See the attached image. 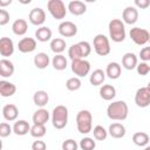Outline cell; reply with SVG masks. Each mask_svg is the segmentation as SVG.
<instances>
[{"instance_id":"obj_1","label":"cell","mask_w":150,"mask_h":150,"mask_svg":"<svg viewBox=\"0 0 150 150\" xmlns=\"http://www.w3.org/2000/svg\"><path fill=\"white\" fill-rule=\"evenodd\" d=\"M129 108L124 101H115L107 108V115L112 121H124L128 117Z\"/></svg>"},{"instance_id":"obj_2","label":"cell","mask_w":150,"mask_h":150,"mask_svg":"<svg viewBox=\"0 0 150 150\" xmlns=\"http://www.w3.org/2000/svg\"><path fill=\"white\" fill-rule=\"evenodd\" d=\"M91 53V46L88 41H80L77 43H74L68 49V56L71 61L84 59Z\"/></svg>"},{"instance_id":"obj_3","label":"cell","mask_w":150,"mask_h":150,"mask_svg":"<svg viewBox=\"0 0 150 150\" xmlns=\"http://www.w3.org/2000/svg\"><path fill=\"white\" fill-rule=\"evenodd\" d=\"M76 127L79 132L89 134L93 131V116L89 110H80L76 115Z\"/></svg>"},{"instance_id":"obj_4","label":"cell","mask_w":150,"mask_h":150,"mask_svg":"<svg viewBox=\"0 0 150 150\" xmlns=\"http://www.w3.org/2000/svg\"><path fill=\"white\" fill-rule=\"evenodd\" d=\"M109 29V36L114 42H122L125 39V27L122 20L120 19H112L109 22L108 26Z\"/></svg>"},{"instance_id":"obj_5","label":"cell","mask_w":150,"mask_h":150,"mask_svg":"<svg viewBox=\"0 0 150 150\" xmlns=\"http://www.w3.org/2000/svg\"><path fill=\"white\" fill-rule=\"evenodd\" d=\"M52 123L56 129H63L68 123V109L66 105L59 104L53 109Z\"/></svg>"},{"instance_id":"obj_6","label":"cell","mask_w":150,"mask_h":150,"mask_svg":"<svg viewBox=\"0 0 150 150\" xmlns=\"http://www.w3.org/2000/svg\"><path fill=\"white\" fill-rule=\"evenodd\" d=\"M47 8H48V12L50 13V15L56 20L64 19V16L67 14L66 5L62 0H49L47 2Z\"/></svg>"},{"instance_id":"obj_7","label":"cell","mask_w":150,"mask_h":150,"mask_svg":"<svg viewBox=\"0 0 150 150\" xmlns=\"http://www.w3.org/2000/svg\"><path fill=\"white\" fill-rule=\"evenodd\" d=\"M93 46L96 54L100 56H107L110 53L109 39L104 34H97L93 40Z\"/></svg>"},{"instance_id":"obj_8","label":"cell","mask_w":150,"mask_h":150,"mask_svg":"<svg viewBox=\"0 0 150 150\" xmlns=\"http://www.w3.org/2000/svg\"><path fill=\"white\" fill-rule=\"evenodd\" d=\"M71 71L77 77H84L90 71V63L84 59H79L71 61Z\"/></svg>"},{"instance_id":"obj_9","label":"cell","mask_w":150,"mask_h":150,"mask_svg":"<svg viewBox=\"0 0 150 150\" xmlns=\"http://www.w3.org/2000/svg\"><path fill=\"white\" fill-rule=\"evenodd\" d=\"M130 38L131 40L138 45V46H143L145 45L146 42H149V35H150V32H148L146 29L144 28H141V27H134L130 29Z\"/></svg>"},{"instance_id":"obj_10","label":"cell","mask_w":150,"mask_h":150,"mask_svg":"<svg viewBox=\"0 0 150 150\" xmlns=\"http://www.w3.org/2000/svg\"><path fill=\"white\" fill-rule=\"evenodd\" d=\"M135 103L139 108H146L150 104V90L146 87L137 89L135 94Z\"/></svg>"},{"instance_id":"obj_11","label":"cell","mask_w":150,"mask_h":150,"mask_svg":"<svg viewBox=\"0 0 150 150\" xmlns=\"http://www.w3.org/2000/svg\"><path fill=\"white\" fill-rule=\"evenodd\" d=\"M28 20L32 25L34 26H41L45 23L46 21V12L45 9H42L41 7H35L29 12L28 15Z\"/></svg>"},{"instance_id":"obj_12","label":"cell","mask_w":150,"mask_h":150,"mask_svg":"<svg viewBox=\"0 0 150 150\" xmlns=\"http://www.w3.org/2000/svg\"><path fill=\"white\" fill-rule=\"evenodd\" d=\"M59 33L64 38H71L77 33V26L71 21H62L59 25Z\"/></svg>"},{"instance_id":"obj_13","label":"cell","mask_w":150,"mask_h":150,"mask_svg":"<svg viewBox=\"0 0 150 150\" xmlns=\"http://www.w3.org/2000/svg\"><path fill=\"white\" fill-rule=\"evenodd\" d=\"M122 19L128 25H134L138 20V11L135 6H128L123 9Z\"/></svg>"},{"instance_id":"obj_14","label":"cell","mask_w":150,"mask_h":150,"mask_svg":"<svg viewBox=\"0 0 150 150\" xmlns=\"http://www.w3.org/2000/svg\"><path fill=\"white\" fill-rule=\"evenodd\" d=\"M14 53V43L12 41V39L9 38H1L0 39V54L1 56L7 57V56H11L12 54Z\"/></svg>"},{"instance_id":"obj_15","label":"cell","mask_w":150,"mask_h":150,"mask_svg":"<svg viewBox=\"0 0 150 150\" xmlns=\"http://www.w3.org/2000/svg\"><path fill=\"white\" fill-rule=\"evenodd\" d=\"M18 48L21 53H32L36 48V41L33 38H23L19 41Z\"/></svg>"},{"instance_id":"obj_16","label":"cell","mask_w":150,"mask_h":150,"mask_svg":"<svg viewBox=\"0 0 150 150\" xmlns=\"http://www.w3.org/2000/svg\"><path fill=\"white\" fill-rule=\"evenodd\" d=\"M67 9H68L73 15L79 16V15H82V14L86 13L87 6H86L84 2H82V1H80V0H73V1H70V2L68 4Z\"/></svg>"},{"instance_id":"obj_17","label":"cell","mask_w":150,"mask_h":150,"mask_svg":"<svg viewBox=\"0 0 150 150\" xmlns=\"http://www.w3.org/2000/svg\"><path fill=\"white\" fill-rule=\"evenodd\" d=\"M18 115H19V110H18L15 104L9 103V104L4 105V108H2V116H4V118L6 121L13 122V121H15L18 118Z\"/></svg>"},{"instance_id":"obj_18","label":"cell","mask_w":150,"mask_h":150,"mask_svg":"<svg viewBox=\"0 0 150 150\" xmlns=\"http://www.w3.org/2000/svg\"><path fill=\"white\" fill-rule=\"evenodd\" d=\"M137 64H138V60L134 53H125L123 55V57H122L123 68H125L127 70H132L137 67Z\"/></svg>"},{"instance_id":"obj_19","label":"cell","mask_w":150,"mask_h":150,"mask_svg":"<svg viewBox=\"0 0 150 150\" xmlns=\"http://www.w3.org/2000/svg\"><path fill=\"white\" fill-rule=\"evenodd\" d=\"M14 74V64L7 59L0 60V75L2 77H11Z\"/></svg>"},{"instance_id":"obj_20","label":"cell","mask_w":150,"mask_h":150,"mask_svg":"<svg viewBox=\"0 0 150 150\" xmlns=\"http://www.w3.org/2000/svg\"><path fill=\"white\" fill-rule=\"evenodd\" d=\"M34 124H42L45 125L48 120H49V111L45 108H40L38 109L34 114H33V117H32Z\"/></svg>"},{"instance_id":"obj_21","label":"cell","mask_w":150,"mask_h":150,"mask_svg":"<svg viewBox=\"0 0 150 150\" xmlns=\"http://www.w3.org/2000/svg\"><path fill=\"white\" fill-rule=\"evenodd\" d=\"M30 128H32V127L29 125V123H28L27 121H25V120H19V121H16V122L14 123V125H13V132H14L15 135H18V136H23V135L30 132Z\"/></svg>"},{"instance_id":"obj_22","label":"cell","mask_w":150,"mask_h":150,"mask_svg":"<svg viewBox=\"0 0 150 150\" xmlns=\"http://www.w3.org/2000/svg\"><path fill=\"white\" fill-rule=\"evenodd\" d=\"M108 132L112 138H122L125 135V127L122 123L115 122V123H111L109 125Z\"/></svg>"},{"instance_id":"obj_23","label":"cell","mask_w":150,"mask_h":150,"mask_svg":"<svg viewBox=\"0 0 150 150\" xmlns=\"http://www.w3.org/2000/svg\"><path fill=\"white\" fill-rule=\"evenodd\" d=\"M16 91V87L14 83L9 82V81H0V95L2 97H9L12 95H14Z\"/></svg>"},{"instance_id":"obj_24","label":"cell","mask_w":150,"mask_h":150,"mask_svg":"<svg viewBox=\"0 0 150 150\" xmlns=\"http://www.w3.org/2000/svg\"><path fill=\"white\" fill-rule=\"evenodd\" d=\"M121 73H122V68H121V64L117 63V62H110L108 66H107V69H105V75L111 79V80H117L120 76H121Z\"/></svg>"},{"instance_id":"obj_25","label":"cell","mask_w":150,"mask_h":150,"mask_svg":"<svg viewBox=\"0 0 150 150\" xmlns=\"http://www.w3.org/2000/svg\"><path fill=\"white\" fill-rule=\"evenodd\" d=\"M48 101H49V95L45 90H38L33 95V102H34V104L38 105V107H40V108H43L48 103Z\"/></svg>"},{"instance_id":"obj_26","label":"cell","mask_w":150,"mask_h":150,"mask_svg":"<svg viewBox=\"0 0 150 150\" xmlns=\"http://www.w3.org/2000/svg\"><path fill=\"white\" fill-rule=\"evenodd\" d=\"M27 29H28V25H27V21L23 20V19H18L13 22L12 25V30L15 35H25L27 33Z\"/></svg>"},{"instance_id":"obj_27","label":"cell","mask_w":150,"mask_h":150,"mask_svg":"<svg viewBox=\"0 0 150 150\" xmlns=\"http://www.w3.org/2000/svg\"><path fill=\"white\" fill-rule=\"evenodd\" d=\"M35 38L40 42H47L52 39V29L49 27H46V26L39 27L35 30Z\"/></svg>"},{"instance_id":"obj_28","label":"cell","mask_w":150,"mask_h":150,"mask_svg":"<svg viewBox=\"0 0 150 150\" xmlns=\"http://www.w3.org/2000/svg\"><path fill=\"white\" fill-rule=\"evenodd\" d=\"M100 96L105 101H111L116 96V89L111 84H103L100 88Z\"/></svg>"},{"instance_id":"obj_29","label":"cell","mask_w":150,"mask_h":150,"mask_svg":"<svg viewBox=\"0 0 150 150\" xmlns=\"http://www.w3.org/2000/svg\"><path fill=\"white\" fill-rule=\"evenodd\" d=\"M50 60H49V56L48 54L46 53H38L35 56H34V66L38 68V69H45L48 67Z\"/></svg>"},{"instance_id":"obj_30","label":"cell","mask_w":150,"mask_h":150,"mask_svg":"<svg viewBox=\"0 0 150 150\" xmlns=\"http://www.w3.org/2000/svg\"><path fill=\"white\" fill-rule=\"evenodd\" d=\"M149 141H150V137L144 131H137V132H135L132 135V142L137 146H146Z\"/></svg>"},{"instance_id":"obj_31","label":"cell","mask_w":150,"mask_h":150,"mask_svg":"<svg viewBox=\"0 0 150 150\" xmlns=\"http://www.w3.org/2000/svg\"><path fill=\"white\" fill-rule=\"evenodd\" d=\"M104 80H105V73H104L102 69H95V70L91 73L90 77H89L90 83H91L93 86H95V87L101 86V84L104 82Z\"/></svg>"},{"instance_id":"obj_32","label":"cell","mask_w":150,"mask_h":150,"mask_svg":"<svg viewBox=\"0 0 150 150\" xmlns=\"http://www.w3.org/2000/svg\"><path fill=\"white\" fill-rule=\"evenodd\" d=\"M50 49L53 53L56 54H61L64 49H66V41L61 38H55L50 41Z\"/></svg>"},{"instance_id":"obj_33","label":"cell","mask_w":150,"mask_h":150,"mask_svg":"<svg viewBox=\"0 0 150 150\" xmlns=\"http://www.w3.org/2000/svg\"><path fill=\"white\" fill-rule=\"evenodd\" d=\"M52 64H53L54 69H56V70H63V69L67 68V59L62 54H56L53 57V60H52Z\"/></svg>"},{"instance_id":"obj_34","label":"cell","mask_w":150,"mask_h":150,"mask_svg":"<svg viewBox=\"0 0 150 150\" xmlns=\"http://www.w3.org/2000/svg\"><path fill=\"white\" fill-rule=\"evenodd\" d=\"M81 80L80 77L77 76H74V77H69L66 82V88L70 91H75V90H79L81 88Z\"/></svg>"},{"instance_id":"obj_35","label":"cell","mask_w":150,"mask_h":150,"mask_svg":"<svg viewBox=\"0 0 150 150\" xmlns=\"http://www.w3.org/2000/svg\"><path fill=\"white\" fill-rule=\"evenodd\" d=\"M46 127L42 124H33L30 128V135L35 138H41L46 135Z\"/></svg>"},{"instance_id":"obj_36","label":"cell","mask_w":150,"mask_h":150,"mask_svg":"<svg viewBox=\"0 0 150 150\" xmlns=\"http://www.w3.org/2000/svg\"><path fill=\"white\" fill-rule=\"evenodd\" d=\"M79 146L82 150H94L96 148V143L91 137H84L80 141Z\"/></svg>"},{"instance_id":"obj_37","label":"cell","mask_w":150,"mask_h":150,"mask_svg":"<svg viewBox=\"0 0 150 150\" xmlns=\"http://www.w3.org/2000/svg\"><path fill=\"white\" fill-rule=\"evenodd\" d=\"M93 134H94V138L97 141H104L108 136V131L102 125H96L93 129Z\"/></svg>"},{"instance_id":"obj_38","label":"cell","mask_w":150,"mask_h":150,"mask_svg":"<svg viewBox=\"0 0 150 150\" xmlns=\"http://www.w3.org/2000/svg\"><path fill=\"white\" fill-rule=\"evenodd\" d=\"M136 70L138 73V75H142V76H145L150 73V64L148 62H141L137 64L136 67Z\"/></svg>"},{"instance_id":"obj_39","label":"cell","mask_w":150,"mask_h":150,"mask_svg":"<svg viewBox=\"0 0 150 150\" xmlns=\"http://www.w3.org/2000/svg\"><path fill=\"white\" fill-rule=\"evenodd\" d=\"M12 131H13V128H12L8 123L2 122V123L0 124V136H1L2 138L9 136V135L12 134Z\"/></svg>"},{"instance_id":"obj_40","label":"cell","mask_w":150,"mask_h":150,"mask_svg":"<svg viewBox=\"0 0 150 150\" xmlns=\"http://www.w3.org/2000/svg\"><path fill=\"white\" fill-rule=\"evenodd\" d=\"M77 148H79V144L71 138L66 139L62 143V150H77Z\"/></svg>"},{"instance_id":"obj_41","label":"cell","mask_w":150,"mask_h":150,"mask_svg":"<svg viewBox=\"0 0 150 150\" xmlns=\"http://www.w3.org/2000/svg\"><path fill=\"white\" fill-rule=\"evenodd\" d=\"M139 57L143 60V62L150 61V46L149 47H143L139 52Z\"/></svg>"},{"instance_id":"obj_42","label":"cell","mask_w":150,"mask_h":150,"mask_svg":"<svg viewBox=\"0 0 150 150\" xmlns=\"http://www.w3.org/2000/svg\"><path fill=\"white\" fill-rule=\"evenodd\" d=\"M9 21V13L6 9H0V26H5Z\"/></svg>"},{"instance_id":"obj_43","label":"cell","mask_w":150,"mask_h":150,"mask_svg":"<svg viewBox=\"0 0 150 150\" xmlns=\"http://www.w3.org/2000/svg\"><path fill=\"white\" fill-rule=\"evenodd\" d=\"M47 149V144L43 141H34L32 144V150H46Z\"/></svg>"},{"instance_id":"obj_44","label":"cell","mask_w":150,"mask_h":150,"mask_svg":"<svg viewBox=\"0 0 150 150\" xmlns=\"http://www.w3.org/2000/svg\"><path fill=\"white\" fill-rule=\"evenodd\" d=\"M135 6H136V8L145 9L150 6V1L149 0H135Z\"/></svg>"},{"instance_id":"obj_45","label":"cell","mask_w":150,"mask_h":150,"mask_svg":"<svg viewBox=\"0 0 150 150\" xmlns=\"http://www.w3.org/2000/svg\"><path fill=\"white\" fill-rule=\"evenodd\" d=\"M11 2H12L11 0H8V1H0V6L4 7V6H6V5H9Z\"/></svg>"},{"instance_id":"obj_46","label":"cell","mask_w":150,"mask_h":150,"mask_svg":"<svg viewBox=\"0 0 150 150\" xmlns=\"http://www.w3.org/2000/svg\"><path fill=\"white\" fill-rule=\"evenodd\" d=\"M144 150H150V145H149V146H145Z\"/></svg>"},{"instance_id":"obj_47","label":"cell","mask_w":150,"mask_h":150,"mask_svg":"<svg viewBox=\"0 0 150 150\" xmlns=\"http://www.w3.org/2000/svg\"><path fill=\"white\" fill-rule=\"evenodd\" d=\"M146 88H148V89H149V90H150V82H149V83H148V86H146Z\"/></svg>"},{"instance_id":"obj_48","label":"cell","mask_w":150,"mask_h":150,"mask_svg":"<svg viewBox=\"0 0 150 150\" xmlns=\"http://www.w3.org/2000/svg\"><path fill=\"white\" fill-rule=\"evenodd\" d=\"M149 42H150V35H149Z\"/></svg>"}]
</instances>
